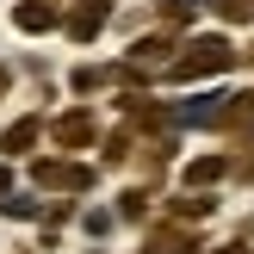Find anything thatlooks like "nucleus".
<instances>
[{
	"mask_svg": "<svg viewBox=\"0 0 254 254\" xmlns=\"http://www.w3.org/2000/svg\"><path fill=\"white\" fill-rule=\"evenodd\" d=\"M236 62H242V50L230 44V31H186L180 50H174V62L161 68V81L168 87H192V81H211V74H230Z\"/></svg>",
	"mask_w": 254,
	"mask_h": 254,
	"instance_id": "obj_1",
	"label": "nucleus"
},
{
	"mask_svg": "<svg viewBox=\"0 0 254 254\" xmlns=\"http://www.w3.org/2000/svg\"><path fill=\"white\" fill-rule=\"evenodd\" d=\"M25 180L37 186V192H56V198H87L99 186V168L81 155H56V149H37L31 161H25Z\"/></svg>",
	"mask_w": 254,
	"mask_h": 254,
	"instance_id": "obj_2",
	"label": "nucleus"
},
{
	"mask_svg": "<svg viewBox=\"0 0 254 254\" xmlns=\"http://www.w3.org/2000/svg\"><path fill=\"white\" fill-rule=\"evenodd\" d=\"M44 143L56 149V155H81V149H93L99 143V112H93V99H74V106L50 112V118H44Z\"/></svg>",
	"mask_w": 254,
	"mask_h": 254,
	"instance_id": "obj_3",
	"label": "nucleus"
},
{
	"mask_svg": "<svg viewBox=\"0 0 254 254\" xmlns=\"http://www.w3.org/2000/svg\"><path fill=\"white\" fill-rule=\"evenodd\" d=\"M112 12H118V0H74V6H62L56 37L74 44V50H87V44H99V31L112 25Z\"/></svg>",
	"mask_w": 254,
	"mask_h": 254,
	"instance_id": "obj_4",
	"label": "nucleus"
},
{
	"mask_svg": "<svg viewBox=\"0 0 254 254\" xmlns=\"http://www.w3.org/2000/svg\"><path fill=\"white\" fill-rule=\"evenodd\" d=\"M136 254H205V236H198L192 223L161 217V223H149V230H143V248H136Z\"/></svg>",
	"mask_w": 254,
	"mask_h": 254,
	"instance_id": "obj_5",
	"label": "nucleus"
},
{
	"mask_svg": "<svg viewBox=\"0 0 254 254\" xmlns=\"http://www.w3.org/2000/svg\"><path fill=\"white\" fill-rule=\"evenodd\" d=\"M44 118H50V112H25V118H12L6 130H0V161H31L37 149H44Z\"/></svg>",
	"mask_w": 254,
	"mask_h": 254,
	"instance_id": "obj_6",
	"label": "nucleus"
},
{
	"mask_svg": "<svg viewBox=\"0 0 254 254\" xmlns=\"http://www.w3.org/2000/svg\"><path fill=\"white\" fill-rule=\"evenodd\" d=\"M12 31L19 37H56V25H62V6L56 0H12Z\"/></svg>",
	"mask_w": 254,
	"mask_h": 254,
	"instance_id": "obj_7",
	"label": "nucleus"
},
{
	"mask_svg": "<svg viewBox=\"0 0 254 254\" xmlns=\"http://www.w3.org/2000/svg\"><path fill=\"white\" fill-rule=\"evenodd\" d=\"M180 180H186V192H211L217 180H230V149H211V155H192L180 168Z\"/></svg>",
	"mask_w": 254,
	"mask_h": 254,
	"instance_id": "obj_8",
	"label": "nucleus"
},
{
	"mask_svg": "<svg viewBox=\"0 0 254 254\" xmlns=\"http://www.w3.org/2000/svg\"><path fill=\"white\" fill-rule=\"evenodd\" d=\"M106 87H118V62H74L68 68V93L74 99H93Z\"/></svg>",
	"mask_w": 254,
	"mask_h": 254,
	"instance_id": "obj_9",
	"label": "nucleus"
},
{
	"mask_svg": "<svg viewBox=\"0 0 254 254\" xmlns=\"http://www.w3.org/2000/svg\"><path fill=\"white\" fill-rule=\"evenodd\" d=\"M149 211H155V186H124L118 205H112V217L118 223H149Z\"/></svg>",
	"mask_w": 254,
	"mask_h": 254,
	"instance_id": "obj_10",
	"label": "nucleus"
},
{
	"mask_svg": "<svg viewBox=\"0 0 254 254\" xmlns=\"http://www.w3.org/2000/svg\"><path fill=\"white\" fill-rule=\"evenodd\" d=\"M211 211H217L211 192H180V198H168V217H174V223H205Z\"/></svg>",
	"mask_w": 254,
	"mask_h": 254,
	"instance_id": "obj_11",
	"label": "nucleus"
},
{
	"mask_svg": "<svg viewBox=\"0 0 254 254\" xmlns=\"http://www.w3.org/2000/svg\"><path fill=\"white\" fill-rule=\"evenodd\" d=\"M198 12H211L217 25H254V0H198Z\"/></svg>",
	"mask_w": 254,
	"mask_h": 254,
	"instance_id": "obj_12",
	"label": "nucleus"
},
{
	"mask_svg": "<svg viewBox=\"0 0 254 254\" xmlns=\"http://www.w3.org/2000/svg\"><path fill=\"white\" fill-rule=\"evenodd\" d=\"M0 217H6V223H37V217H44V205L25 198V192H6V198H0Z\"/></svg>",
	"mask_w": 254,
	"mask_h": 254,
	"instance_id": "obj_13",
	"label": "nucleus"
},
{
	"mask_svg": "<svg viewBox=\"0 0 254 254\" xmlns=\"http://www.w3.org/2000/svg\"><path fill=\"white\" fill-rule=\"evenodd\" d=\"M81 223H87V236H106V230H112V223H118V217H112V211H87Z\"/></svg>",
	"mask_w": 254,
	"mask_h": 254,
	"instance_id": "obj_14",
	"label": "nucleus"
},
{
	"mask_svg": "<svg viewBox=\"0 0 254 254\" xmlns=\"http://www.w3.org/2000/svg\"><path fill=\"white\" fill-rule=\"evenodd\" d=\"M19 192V161H0V198Z\"/></svg>",
	"mask_w": 254,
	"mask_h": 254,
	"instance_id": "obj_15",
	"label": "nucleus"
},
{
	"mask_svg": "<svg viewBox=\"0 0 254 254\" xmlns=\"http://www.w3.org/2000/svg\"><path fill=\"white\" fill-rule=\"evenodd\" d=\"M0 99H12V62H0Z\"/></svg>",
	"mask_w": 254,
	"mask_h": 254,
	"instance_id": "obj_16",
	"label": "nucleus"
},
{
	"mask_svg": "<svg viewBox=\"0 0 254 254\" xmlns=\"http://www.w3.org/2000/svg\"><path fill=\"white\" fill-rule=\"evenodd\" d=\"M217 254H248V242H242V236H236V242H223Z\"/></svg>",
	"mask_w": 254,
	"mask_h": 254,
	"instance_id": "obj_17",
	"label": "nucleus"
},
{
	"mask_svg": "<svg viewBox=\"0 0 254 254\" xmlns=\"http://www.w3.org/2000/svg\"><path fill=\"white\" fill-rule=\"evenodd\" d=\"M242 62H248V68H254V44H248V50H242Z\"/></svg>",
	"mask_w": 254,
	"mask_h": 254,
	"instance_id": "obj_18",
	"label": "nucleus"
},
{
	"mask_svg": "<svg viewBox=\"0 0 254 254\" xmlns=\"http://www.w3.org/2000/svg\"><path fill=\"white\" fill-rule=\"evenodd\" d=\"M12 254H37V248H12Z\"/></svg>",
	"mask_w": 254,
	"mask_h": 254,
	"instance_id": "obj_19",
	"label": "nucleus"
},
{
	"mask_svg": "<svg viewBox=\"0 0 254 254\" xmlns=\"http://www.w3.org/2000/svg\"><path fill=\"white\" fill-rule=\"evenodd\" d=\"M56 6H74V0H56Z\"/></svg>",
	"mask_w": 254,
	"mask_h": 254,
	"instance_id": "obj_20",
	"label": "nucleus"
}]
</instances>
